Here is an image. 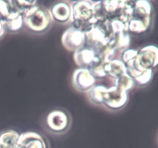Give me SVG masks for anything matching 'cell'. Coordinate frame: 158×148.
<instances>
[{"mask_svg":"<svg viewBox=\"0 0 158 148\" xmlns=\"http://www.w3.org/2000/svg\"><path fill=\"white\" fill-rule=\"evenodd\" d=\"M14 10V6L12 1H2L0 0V20L4 22L7 19L12 11Z\"/></svg>","mask_w":158,"mask_h":148,"instance_id":"obj_20","label":"cell"},{"mask_svg":"<svg viewBox=\"0 0 158 148\" xmlns=\"http://www.w3.org/2000/svg\"><path fill=\"white\" fill-rule=\"evenodd\" d=\"M46 124L48 130L52 133L63 134L69 129L70 117L68 113L63 109H53L46 116Z\"/></svg>","mask_w":158,"mask_h":148,"instance_id":"obj_4","label":"cell"},{"mask_svg":"<svg viewBox=\"0 0 158 148\" xmlns=\"http://www.w3.org/2000/svg\"><path fill=\"white\" fill-rule=\"evenodd\" d=\"M107 88L103 85H94L87 92V97L93 103L102 105L103 103V96Z\"/></svg>","mask_w":158,"mask_h":148,"instance_id":"obj_16","label":"cell"},{"mask_svg":"<svg viewBox=\"0 0 158 148\" xmlns=\"http://www.w3.org/2000/svg\"><path fill=\"white\" fill-rule=\"evenodd\" d=\"M152 19L141 20L137 18H131L127 24V32L128 33L135 34V35H140L149 29L151 25Z\"/></svg>","mask_w":158,"mask_h":148,"instance_id":"obj_14","label":"cell"},{"mask_svg":"<svg viewBox=\"0 0 158 148\" xmlns=\"http://www.w3.org/2000/svg\"><path fill=\"white\" fill-rule=\"evenodd\" d=\"M72 15L70 22L73 27L85 33L94 26L97 20L94 18V11L91 1H77L71 5Z\"/></svg>","mask_w":158,"mask_h":148,"instance_id":"obj_1","label":"cell"},{"mask_svg":"<svg viewBox=\"0 0 158 148\" xmlns=\"http://www.w3.org/2000/svg\"><path fill=\"white\" fill-rule=\"evenodd\" d=\"M103 69L106 76H109L113 80H116L127 73L126 66L120 59H115L103 63Z\"/></svg>","mask_w":158,"mask_h":148,"instance_id":"obj_12","label":"cell"},{"mask_svg":"<svg viewBox=\"0 0 158 148\" xmlns=\"http://www.w3.org/2000/svg\"><path fill=\"white\" fill-rule=\"evenodd\" d=\"M0 148H2V146H0Z\"/></svg>","mask_w":158,"mask_h":148,"instance_id":"obj_25","label":"cell"},{"mask_svg":"<svg viewBox=\"0 0 158 148\" xmlns=\"http://www.w3.org/2000/svg\"><path fill=\"white\" fill-rule=\"evenodd\" d=\"M15 148H19V146H16V147H15Z\"/></svg>","mask_w":158,"mask_h":148,"instance_id":"obj_24","label":"cell"},{"mask_svg":"<svg viewBox=\"0 0 158 148\" xmlns=\"http://www.w3.org/2000/svg\"><path fill=\"white\" fill-rule=\"evenodd\" d=\"M89 71H90V72L96 80L97 79H103L106 76V72H105L104 69H103V64L95 66V67L89 69Z\"/></svg>","mask_w":158,"mask_h":148,"instance_id":"obj_22","label":"cell"},{"mask_svg":"<svg viewBox=\"0 0 158 148\" xmlns=\"http://www.w3.org/2000/svg\"><path fill=\"white\" fill-rule=\"evenodd\" d=\"M5 28H4V25H3V23L0 20V37L2 36V35L4 34L5 32Z\"/></svg>","mask_w":158,"mask_h":148,"instance_id":"obj_23","label":"cell"},{"mask_svg":"<svg viewBox=\"0 0 158 148\" xmlns=\"http://www.w3.org/2000/svg\"><path fill=\"white\" fill-rule=\"evenodd\" d=\"M128 101V93L117 89L115 86L107 88L103 96V104L112 110H118L126 106Z\"/></svg>","mask_w":158,"mask_h":148,"instance_id":"obj_6","label":"cell"},{"mask_svg":"<svg viewBox=\"0 0 158 148\" xmlns=\"http://www.w3.org/2000/svg\"><path fill=\"white\" fill-rule=\"evenodd\" d=\"M114 86L120 90L127 92L134 88L135 84H134V80L127 73H126L119 78L116 79Z\"/></svg>","mask_w":158,"mask_h":148,"instance_id":"obj_17","label":"cell"},{"mask_svg":"<svg viewBox=\"0 0 158 148\" xmlns=\"http://www.w3.org/2000/svg\"><path fill=\"white\" fill-rule=\"evenodd\" d=\"M73 60L79 68L90 69L95 66L103 64L98 52L93 48L84 46L73 53Z\"/></svg>","mask_w":158,"mask_h":148,"instance_id":"obj_5","label":"cell"},{"mask_svg":"<svg viewBox=\"0 0 158 148\" xmlns=\"http://www.w3.org/2000/svg\"><path fill=\"white\" fill-rule=\"evenodd\" d=\"M63 46L67 50L76 52L85 46L86 36L85 33L74 27H69L63 32L62 36Z\"/></svg>","mask_w":158,"mask_h":148,"instance_id":"obj_7","label":"cell"},{"mask_svg":"<svg viewBox=\"0 0 158 148\" xmlns=\"http://www.w3.org/2000/svg\"><path fill=\"white\" fill-rule=\"evenodd\" d=\"M131 18L147 20L152 19V6L150 2L135 1L132 9Z\"/></svg>","mask_w":158,"mask_h":148,"instance_id":"obj_11","label":"cell"},{"mask_svg":"<svg viewBox=\"0 0 158 148\" xmlns=\"http://www.w3.org/2000/svg\"><path fill=\"white\" fill-rule=\"evenodd\" d=\"M158 66V47L147 46L138 50L135 60L128 63L127 68H136L139 70H153Z\"/></svg>","mask_w":158,"mask_h":148,"instance_id":"obj_3","label":"cell"},{"mask_svg":"<svg viewBox=\"0 0 158 148\" xmlns=\"http://www.w3.org/2000/svg\"><path fill=\"white\" fill-rule=\"evenodd\" d=\"M52 19L60 24L69 23L72 15L71 5L68 2H59L51 7L49 10Z\"/></svg>","mask_w":158,"mask_h":148,"instance_id":"obj_10","label":"cell"},{"mask_svg":"<svg viewBox=\"0 0 158 148\" xmlns=\"http://www.w3.org/2000/svg\"><path fill=\"white\" fill-rule=\"evenodd\" d=\"M17 146L19 148H49L44 137L32 131L20 134Z\"/></svg>","mask_w":158,"mask_h":148,"instance_id":"obj_9","label":"cell"},{"mask_svg":"<svg viewBox=\"0 0 158 148\" xmlns=\"http://www.w3.org/2000/svg\"><path fill=\"white\" fill-rule=\"evenodd\" d=\"M5 30H7L10 32H17L23 28L24 23H23V15L20 12L14 10L9 15L7 19L3 22Z\"/></svg>","mask_w":158,"mask_h":148,"instance_id":"obj_13","label":"cell"},{"mask_svg":"<svg viewBox=\"0 0 158 148\" xmlns=\"http://www.w3.org/2000/svg\"><path fill=\"white\" fill-rule=\"evenodd\" d=\"M137 52H138V50H137V49L128 48V49L122 51L120 60L123 62L125 66H127L128 63H131L133 60H135L137 56Z\"/></svg>","mask_w":158,"mask_h":148,"instance_id":"obj_21","label":"cell"},{"mask_svg":"<svg viewBox=\"0 0 158 148\" xmlns=\"http://www.w3.org/2000/svg\"><path fill=\"white\" fill-rule=\"evenodd\" d=\"M37 2V1H12V4L15 10L20 12L23 16L32 8L36 6Z\"/></svg>","mask_w":158,"mask_h":148,"instance_id":"obj_18","label":"cell"},{"mask_svg":"<svg viewBox=\"0 0 158 148\" xmlns=\"http://www.w3.org/2000/svg\"><path fill=\"white\" fill-rule=\"evenodd\" d=\"M73 85L80 92H88L96 83V79L89 69L78 68L74 71L72 77Z\"/></svg>","mask_w":158,"mask_h":148,"instance_id":"obj_8","label":"cell"},{"mask_svg":"<svg viewBox=\"0 0 158 148\" xmlns=\"http://www.w3.org/2000/svg\"><path fill=\"white\" fill-rule=\"evenodd\" d=\"M153 78V70H143L134 77V84L138 86H145L150 83Z\"/></svg>","mask_w":158,"mask_h":148,"instance_id":"obj_19","label":"cell"},{"mask_svg":"<svg viewBox=\"0 0 158 148\" xmlns=\"http://www.w3.org/2000/svg\"><path fill=\"white\" fill-rule=\"evenodd\" d=\"M23 23L30 32L43 33L49 29L52 23L49 11L46 8L36 6L28 11L23 16Z\"/></svg>","mask_w":158,"mask_h":148,"instance_id":"obj_2","label":"cell"},{"mask_svg":"<svg viewBox=\"0 0 158 148\" xmlns=\"http://www.w3.org/2000/svg\"><path fill=\"white\" fill-rule=\"evenodd\" d=\"M20 134L14 130L4 131L0 134V146L2 148H15L18 146Z\"/></svg>","mask_w":158,"mask_h":148,"instance_id":"obj_15","label":"cell"}]
</instances>
